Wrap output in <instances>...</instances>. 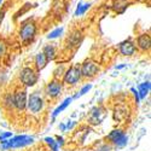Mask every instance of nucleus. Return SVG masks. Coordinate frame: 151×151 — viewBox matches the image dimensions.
Segmentation results:
<instances>
[{"label":"nucleus","instance_id":"b1692460","mask_svg":"<svg viewBox=\"0 0 151 151\" xmlns=\"http://www.w3.org/2000/svg\"><path fill=\"white\" fill-rule=\"evenodd\" d=\"M111 145L110 144H102V145H99L97 149H96V151H111Z\"/></svg>","mask_w":151,"mask_h":151},{"label":"nucleus","instance_id":"6e6552de","mask_svg":"<svg viewBox=\"0 0 151 151\" xmlns=\"http://www.w3.org/2000/svg\"><path fill=\"white\" fill-rule=\"evenodd\" d=\"M80 70H81V76L83 79H93L99 73V67L92 59H86L80 65Z\"/></svg>","mask_w":151,"mask_h":151},{"label":"nucleus","instance_id":"c85d7f7f","mask_svg":"<svg viewBox=\"0 0 151 151\" xmlns=\"http://www.w3.org/2000/svg\"><path fill=\"white\" fill-rule=\"evenodd\" d=\"M5 15H6V10L5 9L0 10V26H1V23H3L4 18H5Z\"/></svg>","mask_w":151,"mask_h":151},{"label":"nucleus","instance_id":"bb28decb","mask_svg":"<svg viewBox=\"0 0 151 151\" xmlns=\"http://www.w3.org/2000/svg\"><path fill=\"white\" fill-rule=\"evenodd\" d=\"M76 121H68L67 123H65V131H70V129H73L74 127H75V126H76Z\"/></svg>","mask_w":151,"mask_h":151},{"label":"nucleus","instance_id":"c756f323","mask_svg":"<svg viewBox=\"0 0 151 151\" xmlns=\"http://www.w3.org/2000/svg\"><path fill=\"white\" fill-rule=\"evenodd\" d=\"M131 92H133V94H134V97H135V102H137V104H139V94H138V91L135 90V88H131Z\"/></svg>","mask_w":151,"mask_h":151},{"label":"nucleus","instance_id":"72a5a7b5","mask_svg":"<svg viewBox=\"0 0 151 151\" xmlns=\"http://www.w3.org/2000/svg\"><path fill=\"white\" fill-rule=\"evenodd\" d=\"M34 151H40V150H34Z\"/></svg>","mask_w":151,"mask_h":151},{"label":"nucleus","instance_id":"6ab92c4d","mask_svg":"<svg viewBox=\"0 0 151 151\" xmlns=\"http://www.w3.org/2000/svg\"><path fill=\"white\" fill-rule=\"evenodd\" d=\"M44 140H45V143L48 145V147L51 149V151H58L59 146H58L56 139H53V138H51V137H46Z\"/></svg>","mask_w":151,"mask_h":151},{"label":"nucleus","instance_id":"473e14b6","mask_svg":"<svg viewBox=\"0 0 151 151\" xmlns=\"http://www.w3.org/2000/svg\"><path fill=\"white\" fill-rule=\"evenodd\" d=\"M1 3H3V0H0V5H1Z\"/></svg>","mask_w":151,"mask_h":151},{"label":"nucleus","instance_id":"423d86ee","mask_svg":"<svg viewBox=\"0 0 151 151\" xmlns=\"http://www.w3.org/2000/svg\"><path fill=\"white\" fill-rule=\"evenodd\" d=\"M106 140L116 147H124L128 144V135L121 129H114L106 135Z\"/></svg>","mask_w":151,"mask_h":151},{"label":"nucleus","instance_id":"7ed1b4c3","mask_svg":"<svg viewBox=\"0 0 151 151\" xmlns=\"http://www.w3.org/2000/svg\"><path fill=\"white\" fill-rule=\"evenodd\" d=\"M36 69L32 67H24L19 71V81L24 87H33L39 81V74Z\"/></svg>","mask_w":151,"mask_h":151},{"label":"nucleus","instance_id":"0eeeda50","mask_svg":"<svg viewBox=\"0 0 151 151\" xmlns=\"http://www.w3.org/2000/svg\"><path fill=\"white\" fill-rule=\"evenodd\" d=\"M62 90H63V83L59 79L53 78L50 81L46 87H45V93L50 99H58L62 94Z\"/></svg>","mask_w":151,"mask_h":151},{"label":"nucleus","instance_id":"9d476101","mask_svg":"<svg viewBox=\"0 0 151 151\" xmlns=\"http://www.w3.org/2000/svg\"><path fill=\"white\" fill-rule=\"evenodd\" d=\"M119 48H120V53L122 56H127V57H131L137 52L135 44L132 40H124L123 42L120 44Z\"/></svg>","mask_w":151,"mask_h":151},{"label":"nucleus","instance_id":"1a4fd4ad","mask_svg":"<svg viewBox=\"0 0 151 151\" xmlns=\"http://www.w3.org/2000/svg\"><path fill=\"white\" fill-rule=\"evenodd\" d=\"M27 91L26 88H17L14 93V103H15V109L21 112L27 109Z\"/></svg>","mask_w":151,"mask_h":151},{"label":"nucleus","instance_id":"f257e3e1","mask_svg":"<svg viewBox=\"0 0 151 151\" xmlns=\"http://www.w3.org/2000/svg\"><path fill=\"white\" fill-rule=\"evenodd\" d=\"M34 143V138L30 135H16V137H11V139L1 140L0 142V149L1 150H10V149H19L28 146Z\"/></svg>","mask_w":151,"mask_h":151},{"label":"nucleus","instance_id":"2eb2a0df","mask_svg":"<svg viewBox=\"0 0 151 151\" xmlns=\"http://www.w3.org/2000/svg\"><path fill=\"white\" fill-rule=\"evenodd\" d=\"M128 6H129V3L127 0H115V3L112 4V10L116 14H123Z\"/></svg>","mask_w":151,"mask_h":151},{"label":"nucleus","instance_id":"393cba45","mask_svg":"<svg viewBox=\"0 0 151 151\" xmlns=\"http://www.w3.org/2000/svg\"><path fill=\"white\" fill-rule=\"evenodd\" d=\"M12 137V132H1L0 133V142L1 140H6L9 138Z\"/></svg>","mask_w":151,"mask_h":151},{"label":"nucleus","instance_id":"f8f14e48","mask_svg":"<svg viewBox=\"0 0 151 151\" xmlns=\"http://www.w3.org/2000/svg\"><path fill=\"white\" fill-rule=\"evenodd\" d=\"M102 114H103V109L100 106L93 108L90 111V120H88V122L92 123V124H99L100 122H102V120H103Z\"/></svg>","mask_w":151,"mask_h":151},{"label":"nucleus","instance_id":"a211bd4d","mask_svg":"<svg viewBox=\"0 0 151 151\" xmlns=\"http://www.w3.org/2000/svg\"><path fill=\"white\" fill-rule=\"evenodd\" d=\"M42 53L44 56L46 57V59L50 62V60H53L56 58V48L53 45H46L42 50Z\"/></svg>","mask_w":151,"mask_h":151},{"label":"nucleus","instance_id":"f03ea898","mask_svg":"<svg viewBox=\"0 0 151 151\" xmlns=\"http://www.w3.org/2000/svg\"><path fill=\"white\" fill-rule=\"evenodd\" d=\"M45 108V99L40 91L30 93L27 99V110L32 115H39Z\"/></svg>","mask_w":151,"mask_h":151},{"label":"nucleus","instance_id":"ddd939ff","mask_svg":"<svg viewBox=\"0 0 151 151\" xmlns=\"http://www.w3.org/2000/svg\"><path fill=\"white\" fill-rule=\"evenodd\" d=\"M1 105L5 110L11 111L15 109V103H14V93H5L1 98Z\"/></svg>","mask_w":151,"mask_h":151},{"label":"nucleus","instance_id":"aec40b11","mask_svg":"<svg viewBox=\"0 0 151 151\" xmlns=\"http://www.w3.org/2000/svg\"><path fill=\"white\" fill-rule=\"evenodd\" d=\"M91 88H92V83H87V85H85V86L82 87V88L80 90V92H78L76 94H75L74 97H71V98H73V99H79L80 97L85 96L86 93H88Z\"/></svg>","mask_w":151,"mask_h":151},{"label":"nucleus","instance_id":"dca6fc26","mask_svg":"<svg viewBox=\"0 0 151 151\" xmlns=\"http://www.w3.org/2000/svg\"><path fill=\"white\" fill-rule=\"evenodd\" d=\"M150 88H151V85H150V81L149 80L142 82L139 86H138V94H139V99L146 98V96L150 92Z\"/></svg>","mask_w":151,"mask_h":151},{"label":"nucleus","instance_id":"9b49d317","mask_svg":"<svg viewBox=\"0 0 151 151\" xmlns=\"http://www.w3.org/2000/svg\"><path fill=\"white\" fill-rule=\"evenodd\" d=\"M150 45H151V39H150V34L149 33H144L140 34L137 39V46L143 52H146L150 50Z\"/></svg>","mask_w":151,"mask_h":151},{"label":"nucleus","instance_id":"412c9836","mask_svg":"<svg viewBox=\"0 0 151 151\" xmlns=\"http://www.w3.org/2000/svg\"><path fill=\"white\" fill-rule=\"evenodd\" d=\"M81 37H82L81 33L76 32V33H74V34L70 36V39H68V41H69L70 44L75 45V46H79V44H80V41H81Z\"/></svg>","mask_w":151,"mask_h":151},{"label":"nucleus","instance_id":"cd10ccee","mask_svg":"<svg viewBox=\"0 0 151 151\" xmlns=\"http://www.w3.org/2000/svg\"><path fill=\"white\" fill-rule=\"evenodd\" d=\"M56 142H57V144H58L59 147L64 145V139H63V137H59V135L56 137Z\"/></svg>","mask_w":151,"mask_h":151},{"label":"nucleus","instance_id":"7c9ffc66","mask_svg":"<svg viewBox=\"0 0 151 151\" xmlns=\"http://www.w3.org/2000/svg\"><path fill=\"white\" fill-rule=\"evenodd\" d=\"M58 128L60 129V132H65V123H64V122L59 123V127H58Z\"/></svg>","mask_w":151,"mask_h":151},{"label":"nucleus","instance_id":"39448f33","mask_svg":"<svg viewBox=\"0 0 151 151\" xmlns=\"http://www.w3.org/2000/svg\"><path fill=\"white\" fill-rule=\"evenodd\" d=\"M81 79H82V76H81L80 65L79 64H74L69 69L65 70L64 75H63V83L73 87V86H76L80 82Z\"/></svg>","mask_w":151,"mask_h":151},{"label":"nucleus","instance_id":"4be33fe9","mask_svg":"<svg viewBox=\"0 0 151 151\" xmlns=\"http://www.w3.org/2000/svg\"><path fill=\"white\" fill-rule=\"evenodd\" d=\"M90 9V4H83V5H80L78 9H76V11H75V16H81V15H83L85 12Z\"/></svg>","mask_w":151,"mask_h":151},{"label":"nucleus","instance_id":"4468645a","mask_svg":"<svg viewBox=\"0 0 151 151\" xmlns=\"http://www.w3.org/2000/svg\"><path fill=\"white\" fill-rule=\"evenodd\" d=\"M71 102H73V98H71V97H68V98H65V99L63 100V102H62V103L53 110V112H52V122L56 120V117L60 114L62 111H64V110L71 104Z\"/></svg>","mask_w":151,"mask_h":151},{"label":"nucleus","instance_id":"f3484780","mask_svg":"<svg viewBox=\"0 0 151 151\" xmlns=\"http://www.w3.org/2000/svg\"><path fill=\"white\" fill-rule=\"evenodd\" d=\"M47 63H48V60L46 59V57L44 56L42 52H39V53L36 55V57H35V69H36L37 71L42 70V69L46 67Z\"/></svg>","mask_w":151,"mask_h":151},{"label":"nucleus","instance_id":"2f4dec72","mask_svg":"<svg viewBox=\"0 0 151 151\" xmlns=\"http://www.w3.org/2000/svg\"><path fill=\"white\" fill-rule=\"evenodd\" d=\"M123 68H126V64H121V65H116V69H117V70H121V69H123Z\"/></svg>","mask_w":151,"mask_h":151},{"label":"nucleus","instance_id":"a878e982","mask_svg":"<svg viewBox=\"0 0 151 151\" xmlns=\"http://www.w3.org/2000/svg\"><path fill=\"white\" fill-rule=\"evenodd\" d=\"M6 52V44L4 40H0V57H3Z\"/></svg>","mask_w":151,"mask_h":151},{"label":"nucleus","instance_id":"5701e85b","mask_svg":"<svg viewBox=\"0 0 151 151\" xmlns=\"http://www.w3.org/2000/svg\"><path fill=\"white\" fill-rule=\"evenodd\" d=\"M62 33H63V28H57V29H55L53 32L50 33V34L47 35V37H48V39H56V37H58V36L62 35Z\"/></svg>","mask_w":151,"mask_h":151},{"label":"nucleus","instance_id":"20e7f679","mask_svg":"<svg viewBox=\"0 0 151 151\" xmlns=\"http://www.w3.org/2000/svg\"><path fill=\"white\" fill-rule=\"evenodd\" d=\"M36 30H37L36 24L33 21L29 19L27 22H24L22 24V27L19 28V33H18L22 42H24V44L32 42L36 36Z\"/></svg>","mask_w":151,"mask_h":151}]
</instances>
